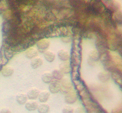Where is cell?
<instances>
[{
	"instance_id": "1",
	"label": "cell",
	"mask_w": 122,
	"mask_h": 113,
	"mask_svg": "<svg viewBox=\"0 0 122 113\" xmlns=\"http://www.w3.org/2000/svg\"><path fill=\"white\" fill-rule=\"evenodd\" d=\"M61 91L64 93H67L71 91L72 87L71 81L67 78L61 79Z\"/></svg>"
},
{
	"instance_id": "2",
	"label": "cell",
	"mask_w": 122,
	"mask_h": 113,
	"mask_svg": "<svg viewBox=\"0 0 122 113\" xmlns=\"http://www.w3.org/2000/svg\"><path fill=\"white\" fill-rule=\"evenodd\" d=\"M50 42L47 39H43L38 41L37 47L38 50L41 53L45 52L50 46Z\"/></svg>"
},
{
	"instance_id": "3",
	"label": "cell",
	"mask_w": 122,
	"mask_h": 113,
	"mask_svg": "<svg viewBox=\"0 0 122 113\" xmlns=\"http://www.w3.org/2000/svg\"><path fill=\"white\" fill-rule=\"evenodd\" d=\"M49 89L52 94H57L61 91V83L59 80H54L50 83Z\"/></svg>"
},
{
	"instance_id": "4",
	"label": "cell",
	"mask_w": 122,
	"mask_h": 113,
	"mask_svg": "<svg viewBox=\"0 0 122 113\" xmlns=\"http://www.w3.org/2000/svg\"><path fill=\"white\" fill-rule=\"evenodd\" d=\"M77 99V96L75 91H70L66 93L65 97V101L67 104H71L75 103Z\"/></svg>"
},
{
	"instance_id": "5",
	"label": "cell",
	"mask_w": 122,
	"mask_h": 113,
	"mask_svg": "<svg viewBox=\"0 0 122 113\" xmlns=\"http://www.w3.org/2000/svg\"><path fill=\"white\" fill-rule=\"evenodd\" d=\"M38 50L34 48H30L28 49L26 51L25 56L29 59H32L36 57L38 55Z\"/></svg>"
},
{
	"instance_id": "6",
	"label": "cell",
	"mask_w": 122,
	"mask_h": 113,
	"mask_svg": "<svg viewBox=\"0 0 122 113\" xmlns=\"http://www.w3.org/2000/svg\"><path fill=\"white\" fill-rule=\"evenodd\" d=\"M40 93L39 91L37 89L33 88L28 91L27 94V97L30 100H35L39 97Z\"/></svg>"
},
{
	"instance_id": "7",
	"label": "cell",
	"mask_w": 122,
	"mask_h": 113,
	"mask_svg": "<svg viewBox=\"0 0 122 113\" xmlns=\"http://www.w3.org/2000/svg\"><path fill=\"white\" fill-rule=\"evenodd\" d=\"M43 61L42 59L39 57H36L33 58L30 62V65L33 69H36L42 65Z\"/></svg>"
},
{
	"instance_id": "8",
	"label": "cell",
	"mask_w": 122,
	"mask_h": 113,
	"mask_svg": "<svg viewBox=\"0 0 122 113\" xmlns=\"http://www.w3.org/2000/svg\"><path fill=\"white\" fill-rule=\"evenodd\" d=\"M60 70L64 74H68L71 70V65L69 63L67 62H63L60 65Z\"/></svg>"
},
{
	"instance_id": "9",
	"label": "cell",
	"mask_w": 122,
	"mask_h": 113,
	"mask_svg": "<svg viewBox=\"0 0 122 113\" xmlns=\"http://www.w3.org/2000/svg\"><path fill=\"white\" fill-rule=\"evenodd\" d=\"M14 72V70L13 68L8 66L4 67L1 71L2 75L6 77L11 76L13 74Z\"/></svg>"
},
{
	"instance_id": "10",
	"label": "cell",
	"mask_w": 122,
	"mask_h": 113,
	"mask_svg": "<svg viewBox=\"0 0 122 113\" xmlns=\"http://www.w3.org/2000/svg\"><path fill=\"white\" fill-rule=\"evenodd\" d=\"M38 105L36 101H31L26 103V109L29 111H32L37 109Z\"/></svg>"
},
{
	"instance_id": "11",
	"label": "cell",
	"mask_w": 122,
	"mask_h": 113,
	"mask_svg": "<svg viewBox=\"0 0 122 113\" xmlns=\"http://www.w3.org/2000/svg\"><path fill=\"white\" fill-rule=\"evenodd\" d=\"M50 92L46 91H43L40 93L39 95V101L42 103H45L47 101L50 97Z\"/></svg>"
},
{
	"instance_id": "12",
	"label": "cell",
	"mask_w": 122,
	"mask_h": 113,
	"mask_svg": "<svg viewBox=\"0 0 122 113\" xmlns=\"http://www.w3.org/2000/svg\"><path fill=\"white\" fill-rule=\"evenodd\" d=\"M58 55L59 59L63 61H66L69 58V54L65 50H61L59 51Z\"/></svg>"
},
{
	"instance_id": "13",
	"label": "cell",
	"mask_w": 122,
	"mask_h": 113,
	"mask_svg": "<svg viewBox=\"0 0 122 113\" xmlns=\"http://www.w3.org/2000/svg\"><path fill=\"white\" fill-rule=\"evenodd\" d=\"M27 95L25 94H19L16 96V101L19 104L24 105L27 102Z\"/></svg>"
},
{
	"instance_id": "14",
	"label": "cell",
	"mask_w": 122,
	"mask_h": 113,
	"mask_svg": "<svg viewBox=\"0 0 122 113\" xmlns=\"http://www.w3.org/2000/svg\"><path fill=\"white\" fill-rule=\"evenodd\" d=\"M44 57L47 61L49 62H52L55 60L56 56L54 53L48 51L45 52Z\"/></svg>"
},
{
	"instance_id": "15",
	"label": "cell",
	"mask_w": 122,
	"mask_h": 113,
	"mask_svg": "<svg viewBox=\"0 0 122 113\" xmlns=\"http://www.w3.org/2000/svg\"><path fill=\"white\" fill-rule=\"evenodd\" d=\"M42 81L45 83H50L53 80L52 74L49 72H45L42 75L41 77Z\"/></svg>"
},
{
	"instance_id": "16",
	"label": "cell",
	"mask_w": 122,
	"mask_h": 113,
	"mask_svg": "<svg viewBox=\"0 0 122 113\" xmlns=\"http://www.w3.org/2000/svg\"><path fill=\"white\" fill-rule=\"evenodd\" d=\"M37 109L39 113H48L50 111V107L47 104H41L38 105Z\"/></svg>"
},
{
	"instance_id": "17",
	"label": "cell",
	"mask_w": 122,
	"mask_h": 113,
	"mask_svg": "<svg viewBox=\"0 0 122 113\" xmlns=\"http://www.w3.org/2000/svg\"><path fill=\"white\" fill-rule=\"evenodd\" d=\"M99 79L100 81L105 82L108 81L110 78V75L108 73L105 72H101L98 75Z\"/></svg>"
},
{
	"instance_id": "18",
	"label": "cell",
	"mask_w": 122,
	"mask_h": 113,
	"mask_svg": "<svg viewBox=\"0 0 122 113\" xmlns=\"http://www.w3.org/2000/svg\"><path fill=\"white\" fill-rule=\"evenodd\" d=\"M52 74L53 78L57 80L62 79L63 76V73L60 70H56L53 71Z\"/></svg>"
},
{
	"instance_id": "19",
	"label": "cell",
	"mask_w": 122,
	"mask_h": 113,
	"mask_svg": "<svg viewBox=\"0 0 122 113\" xmlns=\"http://www.w3.org/2000/svg\"><path fill=\"white\" fill-rule=\"evenodd\" d=\"M90 56L91 59L94 61H96L98 59L99 57V55L98 53L95 50L91 51L90 53Z\"/></svg>"
},
{
	"instance_id": "20",
	"label": "cell",
	"mask_w": 122,
	"mask_h": 113,
	"mask_svg": "<svg viewBox=\"0 0 122 113\" xmlns=\"http://www.w3.org/2000/svg\"><path fill=\"white\" fill-rule=\"evenodd\" d=\"M62 112L63 113H73L74 110L71 107L67 106L63 109Z\"/></svg>"
},
{
	"instance_id": "21",
	"label": "cell",
	"mask_w": 122,
	"mask_h": 113,
	"mask_svg": "<svg viewBox=\"0 0 122 113\" xmlns=\"http://www.w3.org/2000/svg\"><path fill=\"white\" fill-rule=\"evenodd\" d=\"M75 113H86L85 109L81 107H79L76 109Z\"/></svg>"
},
{
	"instance_id": "22",
	"label": "cell",
	"mask_w": 122,
	"mask_h": 113,
	"mask_svg": "<svg viewBox=\"0 0 122 113\" xmlns=\"http://www.w3.org/2000/svg\"><path fill=\"white\" fill-rule=\"evenodd\" d=\"M0 113H11V112L8 109H3L1 111Z\"/></svg>"
},
{
	"instance_id": "23",
	"label": "cell",
	"mask_w": 122,
	"mask_h": 113,
	"mask_svg": "<svg viewBox=\"0 0 122 113\" xmlns=\"http://www.w3.org/2000/svg\"><path fill=\"white\" fill-rule=\"evenodd\" d=\"M113 113H121V112L119 109H116L114 110L113 112Z\"/></svg>"
},
{
	"instance_id": "24",
	"label": "cell",
	"mask_w": 122,
	"mask_h": 113,
	"mask_svg": "<svg viewBox=\"0 0 122 113\" xmlns=\"http://www.w3.org/2000/svg\"><path fill=\"white\" fill-rule=\"evenodd\" d=\"M106 1H111V0H106Z\"/></svg>"
}]
</instances>
